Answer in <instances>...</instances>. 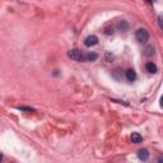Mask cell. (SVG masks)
<instances>
[{
	"label": "cell",
	"instance_id": "6da1fadb",
	"mask_svg": "<svg viewBox=\"0 0 163 163\" xmlns=\"http://www.w3.org/2000/svg\"><path fill=\"white\" fill-rule=\"evenodd\" d=\"M136 40L141 44H145L148 40H149V33L145 28H139L138 31H136Z\"/></svg>",
	"mask_w": 163,
	"mask_h": 163
},
{
	"label": "cell",
	"instance_id": "7a4b0ae2",
	"mask_svg": "<svg viewBox=\"0 0 163 163\" xmlns=\"http://www.w3.org/2000/svg\"><path fill=\"white\" fill-rule=\"evenodd\" d=\"M68 56H69L70 59H73V60H75V61H82L83 57H84V55L79 49H73L68 52Z\"/></svg>",
	"mask_w": 163,
	"mask_h": 163
},
{
	"label": "cell",
	"instance_id": "3957f363",
	"mask_svg": "<svg viewBox=\"0 0 163 163\" xmlns=\"http://www.w3.org/2000/svg\"><path fill=\"white\" fill-rule=\"evenodd\" d=\"M97 44H98V37H97V36H88V37L84 40V45L87 46V47L96 46Z\"/></svg>",
	"mask_w": 163,
	"mask_h": 163
},
{
	"label": "cell",
	"instance_id": "277c9868",
	"mask_svg": "<svg viewBox=\"0 0 163 163\" xmlns=\"http://www.w3.org/2000/svg\"><path fill=\"white\" fill-rule=\"evenodd\" d=\"M117 29L121 32H127L129 31V23L126 20H120L117 23Z\"/></svg>",
	"mask_w": 163,
	"mask_h": 163
},
{
	"label": "cell",
	"instance_id": "5b68a950",
	"mask_svg": "<svg viewBox=\"0 0 163 163\" xmlns=\"http://www.w3.org/2000/svg\"><path fill=\"white\" fill-rule=\"evenodd\" d=\"M138 157H139L140 161H148L149 152L147 151V149H140V151L138 152Z\"/></svg>",
	"mask_w": 163,
	"mask_h": 163
},
{
	"label": "cell",
	"instance_id": "8992f818",
	"mask_svg": "<svg viewBox=\"0 0 163 163\" xmlns=\"http://www.w3.org/2000/svg\"><path fill=\"white\" fill-rule=\"evenodd\" d=\"M131 141L132 143H135V144H139L143 141V136H141L139 132H132L131 134Z\"/></svg>",
	"mask_w": 163,
	"mask_h": 163
},
{
	"label": "cell",
	"instance_id": "52a82bcc",
	"mask_svg": "<svg viewBox=\"0 0 163 163\" xmlns=\"http://www.w3.org/2000/svg\"><path fill=\"white\" fill-rule=\"evenodd\" d=\"M98 59V55L96 52H89L85 56L83 57V60H85V61H89V63H92V61H96V60Z\"/></svg>",
	"mask_w": 163,
	"mask_h": 163
},
{
	"label": "cell",
	"instance_id": "ba28073f",
	"mask_svg": "<svg viewBox=\"0 0 163 163\" xmlns=\"http://www.w3.org/2000/svg\"><path fill=\"white\" fill-rule=\"evenodd\" d=\"M126 79L129 82H134L136 79V73L135 70H132V69H129L126 70Z\"/></svg>",
	"mask_w": 163,
	"mask_h": 163
},
{
	"label": "cell",
	"instance_id": "9c48e42d",
	"mask_svg": "<svg viewBox=\"0 0 163 163\" xmlns=\"http://www.w3.org/2000/svg\"><path fill=\"white\" fill-rule=\"evenodd\" d=\"M145 69H147L148 73L154 74V73H157V65H156L154 63H147V65H145Z\"/></svg>",
	"mask_w": 163,
	"mask_h": 163
},
{
	"label": "cell",
	"instance_id": "30bf717a",
	"mask_svg": "<svg viewBox=\"0 0 163 163\" xmlns=\"http://www.w3.org/2000/svg\"><path fill=\"white\" fill-rule=\"evenodd\" d=\"M144 55H147V56H152V55H154V47L153 46H148L147 49H145V51H144Z\"/></svg>",
	"mask_w": 163,
	"mask_h": 163
},
{
	"label": "cell",
	"instance_id": "8fae6325",
	"mask_svg": "<svg viewBox=\"0 0 163 163\" xmlns=\"http://www.w3.org/2000/svg\"><path fill=\"white\" fill-rule=\"evenodd\" d=\"M18 110H22V111H29V112H35V110L31 108V107H24V106H19Z\"/></svg>",
	"mask_w": 163,
	"mask_h": 163
},
{
	"label": "cell",
	"instance_id": "7c38bea8",
	"mask_svg": "<svg viewBox=\"0 0 163 163\" xmlns=\"http://www.w3.org/2000/svg\"><path fill=\"white\" fill-rule=\"evenodd\" d=\"M106 35H111V33H114V29L112 28H106Z\"/></svg>",
	"mask_w": 163,
	"mask_h": 163
},
{
	"label": "cell",
	"instance_id": "4fadbf2b",
	"mask_svg": "<svg viewBox=\"0 0 163 163\" xmlns=\"http://www.w3.org/2000/svg\"><path fill=\"white\" fill-rule=\"evenodd\" d=\"M147 1H148V3H149V4H153V3H154V1H156V0H147Z\"/></svg>",
	"mask_w": 163,
	"mask_h": 163
},
{
	"label": "cell",
	"instance_id": "5bb4252c",
	"mask_svg": "<svg viewBox=\"0 0 163 163\" xmlns=\"http://www.w3.org/2000/svg\"><path fill=\"white\" fill-rule=\"evenodd\" d=\"M1 159H3V154L0 153V161H1Z\"/></svg>",
	"mask_w": 163,
	"mask_h": 163
}]
</instances>
